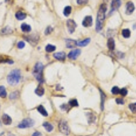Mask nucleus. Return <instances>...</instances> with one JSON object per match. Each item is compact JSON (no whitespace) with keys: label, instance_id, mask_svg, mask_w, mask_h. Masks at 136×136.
<instances>
[{"label":"nucleus","instance_id":"5701e85b","mask_svg":"<svg viewBox=\"0 0 136 136\" xmlns=\"http://www.w3.org/2000/svg\"><path fill=\"white\" fill-rule=\"evenodd\" d=\"M6 96H7V93L5 87L4 86H0V97L5 98Z\"/></svg>","mask_w":136,"mask_h":136},{"label":"nucleus","instance_id":"f257e3e1","mask_svg":"<svg viewBox=\"0 0 136 136\" xmlns=\"http://www.w3.org/2000/svg\"><path fill=\"white\" fill-rule=\"evenodd\" d=\"M107 10V6L106 4H102L99 7V11L97 12L96 21V30L99 31L103 29L104 23L106 19V12Z\"/></svg>","mask_w":136,"mask_h":136},{"label":"nucleus","instance_id":"58836bf2","mask_svg":"<svg viewBox=\"0 0 136 136\" xmlns=\"http://www.w3.org/2000/svg\"><path fill=\"white\" fill-rule=\"evenodd\" d=\"M133 29H136V23L135 25H133Z\"/></svg>","mask_w":136,"mask_h":136},{"label":"nucleus","instance_id":"c756f323","mask_svg":"<svg viewBox=\"0 0 136 136\" xmlns=\"http://www.w3.org/2000/svg\"><path fill=\"white\" fill-rule=\"evenodd\" d=\"M120 90L121 89H119L118 87H114L112 89V93L114 95H118V93H120Z\"/></svg>","mask_w":136,"mask_h":136},{"label":"nucleus","instance_id":"412c9836","mask_svg":"<svg viewBox=\"0 0 136 136\" xmlns=\"http://www.w3.org/2000/svg\"><path fill=\"white\" fill-rule=\"evenodd\" d=\"M38 111L40 112L42 115H43L44 116H48V112L46 110V109L44 108L43 106H40L38 108Z\"/></svg>","mask_w":136,"mask_h":136},{"label":"nucleus","instance_id":"9b49d317","mask_svg":"<svg viewBox=\"0 0 136 136\" xmlns=\"http://www.w3.org/2000/svg\"><path fill=\"white\" fill-rule=\"evenodd\" d=\"M135 10V6L131 2H127L126 4V14H131Z\"/></svg>","mask_w":136,"mask_h":136},{"label":"nucleus","instance_id":"f8f14e48","mask_svg":"<svg viewBox=\"0 0 136 136\" xmlns=\"http://www.w3.org/2000/svg\"><path fill=\"white\" fill-rule=\"evenodd\" d=\"M2 119V122H3V123H4V125H11L12 121L11 117H10L9 115H8V114H3Z\"/></svg>","mask_w":136,"mask_h":136},{"label":"nucleus","instance_id":"1a4fd4ad","mask_svg":"<svg viewBox=\"0 0 136 136\" xmlns=\"http://www.w3.org/2000/svg\"><path fill=\"white\" fill-rule=\"evenodd\" d=\"M93 24V18L91 16H87L84 17L83 21H82V25L85 27H91Z\"/></svg>","mask_w":136,"mask_h":136},{"label":"nucleus","instance_id":"6e6552de","mask_svg":"<svg viewBox=\"0 0 136 136\" xmlns=\"http://www.w3.org/2000/svg\"><path fill=\"white\" fill-rule=\"evenodd\" d=\"M25 38L26 39V40L27 42L31 44L33 46H35L37 44V43H38V39H39L38 36H34V35H31V36H26Z\"/></svg>","mask_w":136,"mask_h":136},{"label":"nucleus","instance_id":"393cba45","mask_svg":"<svg viewBox=\"0 0 136 136\" xmlns=\"http://www.w3.org/2000/svg\"><path fill=\"white\" fill-rule=\"evenodd\" d=\"M122 35H123V37L125 38H129L131 36L130 30L128 29H123V31H122Z\"/></svg>","mask_w":136,"mask_h":136},{"label":"nucleus","instance_id":"6ab92c4d","mask_svg":"<svg viewBox=\"0 0 136 136\" xmlns=\"http://www.w3.org/2000/svg\"><path fill=\"white\" fill-rule=\"evenodd\" d=\"M27 14L23 12L19 11L18 12H16V18L18 20H20V21H22V20H24V19L26 18Z\"/></svg>","mask_w":136,"mask_h":136},{"label":"nucleus","instance_id":"a878e982","mask_svg":"<svg viewBox=\"0 0 136 136\" xmlns=\"http://www.w3.org/2000/svg\"><path fill=\"white\" fill-rule=\"evenodd\" d=\"M72 12V7L71 6H66L63 10V14L65 16H68Z\"/></svg>","mask_w":136,"mask_h":136},{"label":"nucleus","instance_id":"aec40b11","mask_svg":"<svg viewBox=\"0 0 136 136\" xmlns=\"http://www.w3.org/2000/svg\"><path fill=\"white\" fill-rule=\"evenodd\" d=\"M43 126L48 132H50V131H52L53 130V126L51 125L50 123H48V122H45L43 124Z\"/></svg>","mask_w":136,"mask_h":136},{"label":"nucleus","instance_id":"72a5a7b5","mask_svg":"<svg viewBox=\"0 0 136 136\" xmlns=\"http://www.w3.org/2000/svg\"><path fill=\"white\" fill-rule=\"evenodd\" d=\"M25 42H23V41H21V42H19V43H18V44H17V46H18V48H20V49H22V48H23L25 47Z\"/></svg>","mask_w":136,"mask_h":136},{"label":"nucleus","instance_id":"4c0bfd02","mask_svg":"<svg viewBox=\"0 0 136 136\" xmlns=\"http://www.w3.org/2000/svg\"><path fill=\"white\" fill-rule=\"evenodd\" d=\"M32 136H41V133L40 132H38V131H36L35 133H33Z\"/></svg>","mask_w":136,"mask_h":136},{"label":"nucleus","instance_id":"b1692460","mask_svg":"<svg viewBox=\"0 0 136 136\" xmlns=\"http://www.w3.org/2000/svg\"><path fill=\"white\" fill-rule=\"evenodd\" d=\"M45 50L47 53H52L56 50V47L55 46L52 45V44H48L47 46H46Z\"/></svg>","mask_w":136,"mask_h":136},{"label":"nucleus","instance_id":"c85d7f7f","mask_svg":"<svg viewBox=\"0 0 136 136\" xmlns=\"http://www.w3.org/2000/svg\"><path fill=\"white\" fill-rule=\"evenodd\" d=\"M12 32V30L11 29L8 27H6L4 29H3L2 30V33L4 34H8V33H11Z\"/></svg>","mask_w":136,"mask_h":136},{"label":"nucleus","instance_id":"f03ea898","mask_svg":"<svg viewBox=\"0 0 136 136\" xmlns=\"http://www.w3.org/2000/svg\"><path fill=\"white\" fill-rule=\"evenodd\" d=\"M20 80H21V71L17 69L12 70L7 77V81L8 84L12 86L18 84L20 82Z\"/></svg>","mask_w":136,"mask_h":136},{"label":"nucleus","instance_id":"0eeeda50","mask_svg":"<svg viewBox=\"0 0 136 136\" xmlns=\"http://www.w3.org/2000/svg\"><path fill=\"white\" fill-rule=\"evenodd\" d=\"M80 50L79 49H74L73 50L70 51V53L68 54L67 57L69 59H72V60H76L78 58V57L80 55Z\"/></svg>","mask_w":136,"mask_h":136},{"label":"nucleus","instance_id":"423d86ee","mask_svg":"<svg viewBox=\"0 0 136 136\" xmlns=\"http://www.w3.org/2000/svg\"><path fill=\"white\" fill-rule=\"evenodd\" d=\"M67 27L68 31L70 33H73L75 31V29L77 27L76 22L72 19H68L67 21Z\"/></svg>","mask_w":136,"mask_h":136},{"label":"nucleus","instance_id":"bb28decb","mask_svg":"<svg viewBox=\"0 0 136 136\" xmlns=\"http://www.w3.org/2000/svg\"><path fill=\"white\" fill-rule=\"evenodd\" d=\"M69 104L71 107H78V103L76 99H71L69 102Z\"/></svg>","mask_w":136,"mask_h":136},{"label":"nucleus","instance_id":"ea45409f","mask_svg":"<svg viewBox=\"0 0 136 136\" xmlns=\"http://www.w3.org/2000/svg\"><path fill=\"white\" fill-rule=\"evenodd\" d=\"M8 136H14V135H12V134H9V135Z\"/></svg>","mask_w":136,"mask_h":136},{"label":"nucleus","instance_id":"a211bd4d","mask_svg":"<svg viewBox=\"0 0 136 136\" xmlns=\"http://www.w3.org/2000/svg\"><path fill=\"white\" fill-rule=\"evenodd\" d=\"M90 41H91V39L90 38H87L84 40H82V41H80V42H77V46H81V47H83V46H86L90 43Z\"/></svg>","mask_w":136,"mask_h":136},{"label":"nucleus","instance_id":"f3484780","mask_svg":"<svg viewBox=\"0 0 136 136\" xmlns=\"http://www.w3.org/2000/svg\"><path fill=\"white\" fill-rule=\"evenodd\" d=\"M99 91H100V95H101V110H104V104H105V101L106 100V95L104 94V93L103 91L99 89Z\"/></svg>","mask_w":136,"mask_h":136},{"label":"nucleus","instance_id":"39448f33","mask_svg":"<svg viewBox=\"0 0 136 136\" xmlns=\"http://www.w3.org/2000/svg\"><path fill=\"white\" fill-rule=\"evenodd\" d=\"M34 122L33 120H32L31 118H25V120H23L19 125L18 127L20 129H25V128H28V127H31L33 126Z\"/></svg>","mask_w":136,"mask_h":136},{"label":"nucleus","instance_id":"f704fd0d","mask_svg":"<svg viewBox=\"0 0 136 136\" xmlns=\"http://www.w3.org/2000/svg\"><path fill=\"white\" fill-rule=\"evenodd\" d=\"M78 4L79 5H82V4H86L88 3V0H76Z\"/></svg>","mask_w":136,"mask_h":136},{"label":"nucleus","instance_id":"4be33fe9","mask_svg":"<svg viewBox=\"0 0 136 136\" xmlns=\"http://www.w3.org/2000/svg\"><path fill=\"white\" fill-rule=\"evenodd\" d=\"M21 29L24 32H29L31 30V27L30 25H27L26 23H23L21 25Z\"/></svg>","mask_w":136,"mask_h":136},{"label":"nucleus","instance_id":"2f4dec72","mask_svg":"<svg viewBox=\"0 0 136 136\" xmlns=\"http://www.w3.org/2000/svg\"><path fill=\"white\" fill-rule=\"evenodd\" d=\"M129 109L131 110L133 112H136V103L131 104L129 105Z\"/></svg>","mask_w":136,"mask_h":136},{"label":"nucleus","instance_id":"ddd939ff","mask_svg":"<svg viewBox=\"0 0 136 136\" xmlns=\"http://www.w3.org/2000/svg\"><path fill=\"white\" fill-rule=\"evenodd\" d=\"M53 57L55 59H57L59 61H64L65 59L66 55L64 52H59V53H56L53 55Z\"/></svg>","mask_w":136,"mask_h":136},{"label":"nucleus","instance_id":"c9c22d12","mask_svg":"<svg viewBox=\"0 0 136 136\" xmlns=\"http://www.w3.org/2000/svg\"><path fill=\"white\" fill-rule=\"evenodd\" d=\"M116 104H121V105H123V104H125V103H124V100L121 98L116 99Z\"/></svg>","mask_w":136,"mask_h":136},{"label":"nucleus","instance_id":"dca6fc26","mask_svg":"<svg viewBox=\"0 0 136 136\" xmlns=\"http://www.w3.org/2000/svg\"><path fill=\"white\" fill-rule=\"evenodd\" d=\"M35 93H36L38 96H42L44 94V89L43 88L42 85H39L35 90Z\"/></svg>","mask_w":136,"mask_h":136},{"label":"nucleus","instance_id":"7c9ffc66","mask_svg":"<svg viewBox=\"0 0 136 136\" xmlns=\"http://www.w3.org/2000/svg\"><path fill=\"white\" fill-rule=\"evenodd\" d=\"M53 29L50 26H48L47 27V28L45 30V32H44V33H45V35H46V36H48V35H50V34L52 33V31H53Z\"/></svg>","mask_w":136,"mask_h":136},{"label":"nucleus","instance_id":"2eb2a0df","mask_svg":"<svg viewBox=\"0 0 136 136\" xmlns=\"http://www.w3.org/2000/svg\"><path fill=\"white\" fill-rule=\"evenodd\" d=\"M107 45H108V47L110 50L112 51L114 50V48H115V42H114L113 38H110L108 39Z\"/></svg>","mask_w":136,"mask_h":136},{"label":"nucleus","instance_id":"e433bc0d","mask_svg":"<svg viewBox=\"0 0 136 136\" xmlns=\"http://www.w3.org/2000/svg\"><path fill=\"white\" fill-rule=\"evenodd\" d=\"M61 108L62 109V110H68L69 109H68V105H67V104H63V105H61Z\"/></svg>","mask_w":136,"mask_h":136},{"label":"nucleus","instance_id":"20e7f679","mask_svg":"<svg viewBox=\"0 0 136 136\" xmlns=\"http://www.w3.org/2000/svg\"><path fill=\"white\" fill-rule=\"evenodd\" d=\"M59 129L60 132L63 134L68 135L70 134V130L69 128V126L67 124V122L65 121H61L59 124Z\"/></svg>","mask_w":136,"mask_h":136},{"label":"nucleus","instance_id":"473e14b6","mask_svg":"<svg viewBox=\"0 0 136 136\" xmlns=\"http://www.w3.org/2000/svg\"><path fill=\"white\" fill-rule=\"evenodd\" d=\"M127 93H128V91H127V90L125 88H123V89L120 90V94L122 96H126L127 95Z\"/></svg>","mask_w":136,"mask_h":136},{"label":"nucleus","instance_id":"7ed1b4c3","mask_svg":"<svg viewBox=\"0 0 136 136\" xmlns=\"http://www.w3.org/2000/svg\"><path fill=\"white\" fill-rule=\"evenodd\" d=\"M43 69L44 65L42 63H37L33 68V74L36 80L40 82H43Z\"/></svg>","mask_w":136,"mask_h":136},{"label":"nucleus","instance_id":"cd10ccee","mask_svg":"<svg viewBox=\"0 0 136 136\" xmlns=\"http://www.w3.org/2000/svg\"><path fill=\"white\" fill-rule=\"evenodd\" d=\"M19 95V93L18 91H15L14 93H12L10 95V99H16V98H18V97Z\"/></svg>","mask_w":136,"mask_h":136},{"label":"nucleus","instance_id":"4468645a","mask_svg":"<svg viewBox=\"0 0 136 136\" xmlns=\"http://www.w3.org/2000/svg\"><path fill=\"white\" fill-rule=\"evenodd\" d=\"M77 46V42L76 40L68 39L66 40V47L68 48H73Z\"/></svg>","mask_w":136,"mask_h":136},{"label":"nucleus","instance_id":"9d476101","mask_svg":"<svg viewBox=\"0 0 136 136\" xmlns=\"http://www.w3.org/2000/svg\"><path fill=\"white\" fill-rule=\"evenodd\" d=\"M121 5V0H112L111 4V10L110 12V14L112 12H113L114 10H117L118 8H120V6Z\"/></svg>","mask_w":136,"mask_h":136}]
</instances>
